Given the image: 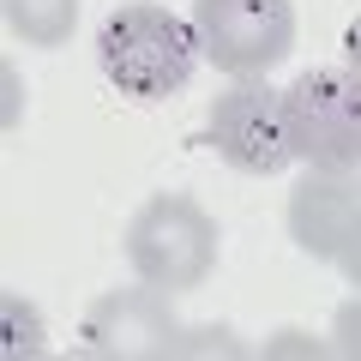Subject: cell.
<instances>
[{
	"mask_svg": "<svg viewBox=\"0 0 361 361\" xmlns=\"http://www.w3.org/2000/svg\"><path fill=\"white\" fill-rule=\"evenodd\" d=\"M199 61H205L199 54V30L187 18H175L169 6H121L97 30V66H103V78L121 97H139V103L175 97L193 78Z\"/></svg>",
	"mask_w": 361,
	"mask_h": 361,
	"instance_id": "1",
	"label": "cell"
},
{
	"mask_svg": "<svg viewBox=\"0 0 361 361\" xmlns=\"http://www.w3.org/2000/svg\"><path fill=\"white\" fill-rule=\"evenodd\" d=\"M127 265L139 283H157L169 295L199 289L217 271V217L187 193H157L127 223Z\"/></svg>",
	"mask_w": 361,
	"mask_h": 361,
	"instance_id": "2",
	"label": "cell"
},
{
	"mask_svg": "<svg viewBox=\"0 0 361 361\" xmlns=\"http://www.w3.org/2000/svg\"><path fill=\"white\" fill-rule=\"evenodd\" d=\"M283 133L307 169H361V78L349 66H313L283 90Z\"/></svg>",
	"mask_w": 361,
	"mask_h": 361,
	"instance_id": "3",
	"label": "cell"
},
{
	"mask_svg": "<svg viewBox=\"0 0 361 361\" xmlns=\"http://www.w3.org/2000/svg\"><path fill=\"white\" fill-rule=\"evenodd\" d=\"M199 54L217 73L259 78L295 49V6L289 0H193Z\"/></svg>",
	"mask_w": 361,
	"mask_h": 361,
	"instance_id": "4",
	"label": "cell"
},
{
	"mask_svg": "<svg viewBox=\"0 0 361 361\" xmlns=\"http://www.w3.org/2000/svg\"><path fill=\"white\" fill-rule=\"evenodd\" d=\"M205 139L241 175H277L283 163H295L283 133V90H271L265 78H235L229 90L211 97Z\"/></svg>",
	"mask_w": 361,
	"mask_h": 361,
	"instance_id": "5",
	"label": "cell"
},
{
	"mask_svg": "<svg viewBox=\"0 0 361 361\" xmlns=\"http://www.w3.org/2000/svg\"><path fill=\"white\" fill-rule=\"evenodd\" d=\"M78 337H85V355H103V361H175L180 319L169 307V289L139 283V289L97 295Z\"/></svg>",
	"mask_w": 361,
	"mask_h": 361,
	"instance_id": "6",
	"label": "cell"
},
{
	"mask_svg": "<svg viewBox=\"0 0 361 361\" xmlns=\"http://www.w3.org/2000/svg\"><path fill=\"white\" fill-rule=\"evenodd\" d=\"M361 229V180L349 169H307L289 193V235L301 253L337 259Z\"/></svg>",
	"mask_w": 361,
	"mask_h": 361,
	"instance_id": "7",
	"label": "cell"
},
{
	"mask_svg": "<svg viewBox=\"0 0 361 361\" xmlns=\"http://www.w3.org/2000/svg\"><path fill=\"white\" fill-rule=\"evenodd\" d=\"M0 13L25 49H61L78 25V0H0Z\"/></svg>",
	"mask_w": 361,
	"mask_h": 361,
	"instance_id": "8",
	"label": "cell"
},
{
	"mask_svg": "<svg viewBox=\"0 0 361 361\" xmlns=\"http://www.w3.org/2000/svg\"><path fill=\"white\" fill-rule=\"evenodd\" d=\"M241 361L247 355V343L235 331H223V325H199V331H187L180 325V337H175V361Z\"/></svg>",
	"mask_w": 361,
	"mask_h": 361,
	"instance_id": "9",
	"label": "cell"
},
{
	"mask_svg": "<svg viewBox=\"0 0 361 361\" xmlns=\"http://www.w3.org/2000/svg\"><path fill=\"white\" fill-rule=\"evenodd\" d=\"M0 313H6V355H42V319H37V307H25L18 295H6L0 301Z\"/></svg>",
	"mask_w": 361,
	"mask_h": 361,
	"instance_id": "10",
	"label": "cell"
},
{
	"mask_svg": "<svg viewBox=\"0 0 361 361\" xmlns=\"http://www.w3.org/2000/svg\"><path fill=\"white\" fill-rule=\"evenodd\" d=\"M265 355L277 361V355H295V361H325V355H337L331 343H319V337H307V331H277V337H265Z\"/></svg>",
	"mask_w": 361,
	"mask_h": 361,
	"instance_id": "11",
	"label": "cell"
},
{
	"mask_svg": "<svg viewBox=\"0 0 361 361\" xmlns=\"http://www.w3.org/2000/svg\"><path fill=\"white\" fill-rule=\"evenodd\" d=\"M331 349H337V355H349V361H361V301H343V307H337Z\"/></svg>",
	"mask_w": 361,
	"mask_h": 361,
	"instance_id": "12",
	"label": "cell"
},
{
	"mask_svg": "<svg viewBox=\"0 0 361 361\" xmlns=\"http://www.w3.org/2000/svg\"><path fill=\"white\" fill-rule=\"evenodd\" d=\"M337 265H343V277H349V283L361 289V229L349 235V247H343V253H337Z\"/></svg>",
	"mask_w": 361,
	"mask_h": 361,
	"instance_id": "13",
	"label": "cell"
},
{
	"mask_svg": "<svg viewBox=\"0 0 361 361\" xmlns=\"http://www.w3.org/2000/svg\"><path fill=\"white\" fill-rule=\"evenodd\" d=\"M343 66H349V73L361 78V18H355L349 30H343Z\"/></svg>",
	"mask_w": 361,
	"mask_h": 361,
	"instance_id": "14",
	"label": "cell"
}]
</instances>
